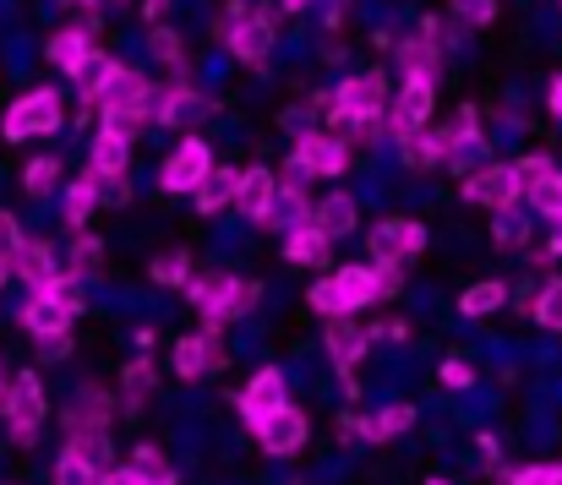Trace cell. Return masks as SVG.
Listing matches in <instances>:
<instances>
[{
  "instance_id": "cell-1",
  "label": "cell",
  "mask_w": 562,
  "mask_h": 485,
  "mask_svg": "<svg viewBox=\"0 0 562 485\" xmlns=\"http://www.w3.org/2000/svg\"><path fill=\"white\" fill-rule=\"evenodd\" d=\"M187 301H191V312L202 317V327H229V323H240V317H251V312H257L262 284H257V279H240V273L213 268V273H191L187 279Z\"/></svg>"
},
{
  "instance_id": "cell-2",
  "label": "cell",
  "mask_w": 562,
  "mask_h": 485,
  "mask_svg": "<svg viewBox=\"0 0 562 485\" xmlns=\"http://www.w3.org/2000/svg\"><path fill=\"white\" fill-rule=\"evenodd\" d=\"M213 38L229 49V60H240V66L262 71V66H268V55H273V44H279V22H273V11H268V5L229 0V5L218 11V22H213Z\"/></svg>"
},
{
  "instance_id": "cell-3",
  "label": "cell",
  "mask_w": 562,
  "mask_h": 485,
  "mask_svg": "<svg viewBox=\"0 0 562 485\" xmlns=\"http://www.w3.org/2000/svg\"><path fill=\"white\" fill-rule=\"evenodd\" d=\"M306 306L317 312V317H361V312H372L376 306V268L372 262H345V268H334V273H323L312 290H306Z\"/></svg>"
},
{
  "instance_id": "cell-4",
  "label": "cell",
  "mask_w": 562,
  "mask_h": 485,
  "mask_svg": "<svg viewBox=\"0 0 562 485\" xmlns=\"http://www.w3.org/2000/svg\"><path fill=\"white\" fill-rule=\"evenodd\" d=\"M110 420H115V398L104 387H82V398L66 409V448L93 459L99 470H110Z\"/></svg>"
},
{
  "instance_id": "cell-5",
  "label": "cell",
  "mask_w": 562,
  "mask_h": 485,
  "mask_svg": "<svg viewBox=\"0 0 562 485\" xmlns=\"http://www.w3.org/2000/svg\"><path fill=\"white\" fill-rule=\"evenodd\" d=\"M60 126H66L60 88H27L22 99H11V110L0 121V137L5 143H27V137H55Z\"/></svg>"
},
{
  "instance_id": "cell-6",
  "label": "cell",
  "mask_w": 562,
  "mask_h": 485,
  "mask_svg": "<svg viewBox=\"0 0 562 485\" xmlns=\"http://www.w3.org/2000/svg\"><path fill=\"white\" fill-rule=\"evenodd\" d=\"M154 93H159V82L143 71V66H126V60H115V71H110V82H104V93H99V121H110V115H137V121H148L154 126Z\"/></svg>"
},
{
  "instance_id": "cell-7",
  "label": "cell",
  "mask_w": 562,
  "mask_h": 485,
  "mask_svg": "<svg viewBox=\"0 0 562 485\" xmlns=\"http://www.w3.org/2000/svg\"><path fill=\"white\" fill-rule=\"evenodd\" d=\"M290 159L306 169V180H339V174H350V159H356V148H350V137H345V132L312 126V132H301V137H295Z\"/></svg>"
},
{
  "instance_id": "cell-8",
  "label": "cell",
  "mask_w": 562,
  "mask_h": 485,
  "mask_svg": "<svg viewBox=\"0 0 562 485\" xmlns=\"http://www.w3.org/2000/svg\"><path fill=\"white\" fill-rule=\"evenodd\" d=\"M213 148H207V137H196V132H181V143L159 159V191L165 196H191L202 180H207V169H213Z\"/></svg>"
},
{
  "instance_id": "cell-9",
  "label": "cell",
  "mask_w": 562,
  "mask_h": 485,
  "mask_svg": "<svg viewBox=\"0 0 562 485\" xmlns=\"http://www.w3.org/2000/svg\"><path fill=\"white\" fill-rule=\"evenodd\" d=\"M459 196H464L470 207L508 213V207H519V202H525V185H519L514 163H475V169H464V180H459Z\"/></svg>"
},
{
  "instance_id": "cell-10",
  "label": "cell",
  "mask_w": 562,
  "mask_h": 485,
  "mask_svg": "<svg viewBox=\"0 0 562 485\" xmlns=\"http://www.w3.org/2000/svg\"><path fill=\"white\" fill-rule=\"evenodd\" d=\"M213 110H218V104H213L191 77H176V82H165V88L154 93V126H159V132H191V126H202Z\"/></svg>"
},
{
  "instance_id": "cell-11",
  "label": "cell",
  "mask_w": 562,
  "mask_h": 485,
  "mask_svg": "<svg viewBox=\"0 0 562 485\" xmlns=\"http://www.w3.org/2000/svg\"><path fill=\"white\" fill-rule=\"evenodd\" d=\"M229 360V343H224V327H196V332H181L176 349H170V371L181 382H202L213 371H224Z\"/></svg>"
},
{
  "instance_id": "cell-12",
  "label": "cell",
  "mask_w": 562,
  "mask_h": 485,
  "mask_svg": "<svg viewBox=\"0 0 562 485\" xmlns=\"http://www.w3.org/2000/svg\"><path fill=\"white\" fill-rule=\"evenodd\" d=\"M44 415H49L44 376H38V371H16V376H11V409H5L11 442H16V448H33V442H38V426H44Z\"/></svg>"
},
{
  "instance_id": "cell-13",
  "label": "cell",
  "mask_w": 562,
  "mask_h": 485,
  "mask_svg": "<svg viewBox=\"0 0 562 485\" xmlns=\"http://www.w3.org/2000/svg\"><path fill=\"white\" fill-rule=\"evenodd\" d=\"M251 437H257V448H262L268 459H295V453L306 448V437H312V420H306V409L279 404V409H268L262 420H251Z\"/></svg>"
},
{
  "instance_id": "cell-14",
  "label": "cell",
  "mask_w": 562,
  "mask_h": 485,
  "mask_svg": "<svg viewBox=\"0 0 562 485\" xmlns=\"http://www.w3.org/2000/svg\"><path fill=\"white\" fill-rule=\"evenodd\" d=\"M426 240H431V229L420 218H376L372 229H367L372 262H409V257L426 251Z\"/></svg>"
},
{
  "instance_id": "cell-15",
  "label": "cell",
  "mask_w": 562,
  "mask_h": 485,
  "mask_svg": "<svg viewBox=\"0 0 562 485\" xmlns=\"http://www.w3.org/2000/svg\"><path fill=\"white\" fill-rule=\"evenodd\" d=\"M431 115H437V88L398 82L393 99H387V137H393V143H398V137H415V132L431 126Z\"/></svg>"
},
{
  "instance_id": "cell-16",
  "label": "cell",
  "mask_w": 562,
  "mask_h": 485,
  "mask_svg": "<svg viewBox=\"0 0 562 485\" xmlns=\"http://www.w3.org/2000/svg\"><path fill=\"white\" fill-rule=\"evenodd\" d=\"M284 393H290V376H284V365H257V371L246 376V387L235 393V409H240V420L251 426V420H262L268 409L290 404Z\"/></svg>"
},
{
  "instance_id": "cell-17",
  "label": "cell",
  "mask_w": 562,
  "mask_h": 485,
  "mask_svg": "<svg viewBox=\"0 0 562 485\" xmlns=\"http://www.w3.org/2000/svg\"><path fill=\"white\" fill-rule=\"evenodd\" d=\"M273 191H279V174H273V169H262V163H251V169H240V185H235L229 213H240L246 224H262V218H268V207H273Z\"/></svg>"
},
{
  "instance_id": "cell-18",
  "label": "cell",
  "mask_w": 562,
  "mask_h": 485,
  "mask_svg": "<svg viewBox=\"0 0 562 485\" xmlns=\"http://www.w3.org/2000/svg\"><path fill=\"white\" fill-rule=\"evenodd\" d=\"M284 262H290V268H312V273H323V268L334 262V235L317 229L312 218L295 224V229H284Z\"/></svg>"
},
{
  "instance_id": "cell-19",
  "label": "cell",
  "mask_w": 562,
  "mask_h": 485,
  "mask_svg": "<svg viewBox=\"0 0 562 485\" xmlns=\"http://www.w3.org/2000/svg\"><path fill=\"white\" fill-rule=\"evenodd\" d=\"M11 273H16L27 290H38V284H49V279L60 273V257H55V246H49V240L22 235V240H16V251H11Z\"/></svg>"
},
{
  "instance_id": "cell-20",
  "label": "cell",
  "mask_w": 562,
  "mask_h": 485,
  "mask_svg": "<svg viewBox=\"0 0 562 485\" xmlns=\"http://www.w3.org/2000/svg\"><path fill=\"white\" fill-rule=\"evenodd\" d=\"M323 349H328L334 371H356L367 360L372 338H367V327H356V317H334V323L323 327Z\"/></svg>"
},
{
  "instance_id": "cell-21",
  "label": "cell",
  "mask_w": 562,
  "mask_h": 485,
  "mask_svg": "<svg viewBox=\"0 0 562 485\" xmlns=\"http://www.w3.org/2000/svg\"><path fill=\"white\" fill-rule=\"evenodd\" d=\"M93 49H99V44H93V33L71 22V27H55V33H49V44H44V60H49L55 71L77 77V71L88 66V55H93Z\"/></svg>"
},
{
  "instance_id": "cell-22",
  "label": "cell",
  "mask_w": 562,
  "mask_h": 485,
  "mask_svg": "<svg viewBox=\"0 0 562 485\" xmlns=\"http://www.w3.org/2000/svg\"><path fill=\"white\" fill-rule=\"evenodd\" d=\"M393 55H398V82H420V88H437L442 82V49L426 44L420 33L409 44H398Z\"/></svg>"
},
{
  "instance_id": "cell-23",
  "label": "cell",
  "mask_w": 562,
  "mask_h": 485,
  "mask_svg": "<svg viewBox=\"0 0 562 485\" xmlns=\"http://www.w3.org/2000/svg\"><path fill=\"white\" fill-rule=\"evenodd\" d=\"M154 393H159V365H154V354H148V349H137V354L121 365V409H126V415H137Z\"/></svg>"
},
{
  "instance_id": "cell-24",
  "label": "cell",
  "mask_w": 562,
  "mask_h": 485,
  "mask_svg": "<svg viewBox=\"0 0 562 485\" xmlns=\"http://www.w3.org/2000/svg\"><path fill=\"white\" fill-rule=\"evenodd\" d=\"M235 185H240V169H235V163H213V169H207V180L191 191V202H196V218L229 213V202H235Z\"/></svg>"
},
{
  "instance_id": "cell-25",
  "label": "cell",
  "mask_w": 562,
  "mask_h": 485,
  "mask_svg": "<svg viewBox=\"0 0 562 485\" xmlns=\"http://www.w3.org/2000/svg\"><path fill=\"white\" fill-rule=\"evenodd\" d=\"M404 431H415V404H382L372 415H361V426H356V437L361 442H398Z\"/></svg>"
},
{
  "instance_id": "cell-26",
  "label": "cell",
  "mask_w": 562,
  "mask_h": 485,
  "mask_svg": "<svg viewBox=\"0 0 562 485\" xmlns=\"http://www.w3.org/2000/svg\"><path fill=\"white\" fill-rule=\"evenodd\" d=\"M312 224H317V229H328L334 240H345V235H356L361 207H356V196H350V191H328V196H317V202H312Z\"/></svg>"
},
{
  "instance_id": "cell-27",
  "label": "cell",
  "mask_w": 562,
  "mask_h": 485,
  "mask_svg": "<svg viewBox=\"0 0 562 485\" xmlns=\"http://www.w3.org/2000/svg\"><path fill=\"white\" fill-rule=\"evenodd\" d=\"M393 148H398V163H404L409 174H426V169L448 163V143H442L437 126H426V132H415V137H398Z\"/></svg>"
},
{
  "instance_id": "cell-28",
  "label": "cell",
  "mask_w": 562,
  "mask_h": 485,
  "mask_svg": "<svg viewBox=\"0 0 562 485\" xmlns=\"http://www.w3.org/2000/svg\"><path fill=\"white\" fill-rule=\"evenodd\" d=\"M71 323H77V317H71L66 306H55L44 290H33L27 306H22V327H27L33 338H60V332H71Z\"/></svg>"
},
{
  "instance_id": "cell-29",
  "label": "cell",
  "mask_w": 562,
  "mask_h": 485,
  "mask_svg": "<svg viewBox=\"0 0 562 485\" xmlns=\"http://www.w3.org/2000/svg\"><path fill=\"white\" fill-rule=\"evenodd\" d=\"M88 169H93L99 180L126 174V169H132V143L115 137V132H93V143H88Z\"/></svg>"
},
{
  "instance_id": "cell-30",
  "label": "cell",
  "mask_w": 562,
  "mask_h": 485,
  "mask_svg": "<svg viewBox=\"0 0 562 485\" xmlns=\"http://www.w3.org/2000/svg\"><path fill=\"white\" fill-rule=\"evenodd\" d=\"M99 213V174L88 169V174H77L71 185H66V202H60V218H66V229L77 235V229H88V218Z\"/></svg>"
},
{
  "instance_id": "cell-31",
  "label": "cell",
  "mask_w": 562,
  "mask_h": 485,
  "mask_svg": "<svg viewBox=\"0 0 562 485\" xmlns=\"http://www.w3.org/2000/svg\"><path fill=\"white\" fill-rule=\"evenodd\" d=\"M148 55L170 71V77H191V55H187V38L170 27V22H159V27H148Z\"/></svg>"
},
{
  "instance_id": "cell-32",
  "label": "cell",
  "mask_w": 562,
  "mask_h": 485,
  "mask_svg": "<svg viewBox=\"0 0 562 485\" xmlns=\"http://www.w3.org/2000/svg\"><path fill=\"white\" fill-rule=\"evenodd\" d=\"M514 301V290L503 284V279H481V284H470L464 295H459V317H492V312H503Z\"/></svg>"
},
{
  "instance_id": "cell-33",
  "label": "cell",
  "mask_w": 562,
  "mask_h": 485,
  "mask_svg": "<svg viewBox=\"0 0 562 485\" xmlns=\"http://www.w3.org/2000/svg\"><path fill=\"white\" fill-rule=\"evenodd\" d=\"M132 470H137V481L143 485H181V475H176V464L154 448V442H137L132 448V459H126Z\"/></svg>"
},
{
  "instance_id": "cell-34",
  "label": "cell",
  "mask_w": 562,
  "mask_h": 485,
  "mask_svg": "<svg viewBox=\"0 0 562 485\" xmlns=\"http://www.w3.org/2000/svg\"><path fill=\"white\" fill-rule=\"evenodd\" d=\"M525 207H530L536 218L558 224V218H562V169H552V174H541L536 185H525Z\"/></svg>"
},
{
  "instance_id": "cell-35",
  "label": "cell",
  "mask_w": 562,
  "mask_h": 485,
  "mask_svg": "<svg viewBox=\"0 0 562 485\" xmlns=\"http://www.w3.org/2000/svg\"><path fill=\"white\" fill-rule=\"evenodd\" d=\"M530 323L547 327V332H562V273H552V279H541V284H536Z\"/></svg>"
},
{
  "instance_id": "cell-36",
  "label": "cell",
  "mask_w": 562,
  "mask_h": 485,
  "mask_svg": "<svg viewBox=\"0 0 562 485\" xmlns=\"http://www.w3.org/2000/svg\"><path fill=\"white\" fill-rule=\"evenodd\" d=\"M148 279H154L159 290H187L191 257L187 251H159V257H154V268H148Z\"/></svg>"
},
{
  "instance_id": "cell-37",
  "label": "cell",
  "mask_w": 562,
  "mask_h": 485,
  "mask_svg": "<svg viewBox=\"0 0 562 485\" xmlns=\"http://www.w3.org/2000/svg\"><path fill=\"white\" fill-rule=\"evenodd\" d=\"M38 290H44L55 306H66L71 317H82V312H88V290H82V279H77V273H55V279H49V284H38Z\"/></svg>"
},
{
  "instance_id": "cell-38",
  "label": "cell",
  "mask_w": 562,
  "mask_h": 485,
  "mask_svg": "<svg viewBox=\"0 0 562 485\" xmlns=\"http://www.w3.org/2000/svg\"><path fill=\"white\" fill-rule=\"evenodd\" d=\"M66 262H71L66 273H93V268L104 262V240H99L93 229H77V235H71V251H66Z\"/></svg>"
},
{
  "instance_id": "cell-39",
  "label": "cell",
  "mask_w": 562,
  "mask_h": 485,
  "mask_svg": "<svg viewBox=\"0 0 562 485\" xmlns=\"http://www.w3.org/2000/svg\"><path fill=\"white\" fill-rule=\"evenodd\" d=\"M55 185H60V159H49V154H44V159H27V169H22V191H27L33 202L49 196Z\"/></svg>"
},
{
  "instance_id": "cell-40",
  "label": "cell",
  "mask_w": 562,
  "mask_h": 485,
  "mask_svg": "<svg viewBox=\"0 0 562 485\" xmlns=\"http://www.w3.org/2000/svg\"><path fill=\"white\" fill-rule=\"evenodd\" d=\"M525 240H530V224L519 218V207H508V213L492 218V246H497V251H519Z\"/></svg>"
},
{
  "instance_id": "cell-41",
  "label": "cell",
  "mask_w": 562,
  "mask_h": 485,
  "mask_svg": "<svg viewBox=\"0 0 562 485\" xmlns=\"http://www.w3.org/2000/svg\"><path fill=\"white\" fill-rule=\"evenodd\" d=\"M55 485H99V464L66 448V453L55 459Z\"/></svg>"
},
{
  "instance_id": "cell-42",
  "label": "cell",
  "mask_w": 562,
  "mask_h": 485,
  "mask_svg": "<svg viewBox=\"0 0 562 485\" xmlns=\"http://www.w3.org/2000/svg\"><path fill=\"white\" fill-rule=\"evenodd\" d=\"M448 11H453L459 27H492L497 11H503V0H448Z\"/></svg>"
},
{
  "instance_id": "cell-43",
  "label": "cell",
  "mask_w": 562,
  "mask_h": 485,
  "mask_svg": "<svg viewBox=\"0 0 562 485\" xmlns=\"http://www.w3.org/2000/svg\"><path fill=\"white\" fill-rule=\"evenodd\" d=\"M437 382H442L448 393H470V387H475V365H470L464 354H448V360L437 365Z\"/></svg>"
},
{
  "instance_id": "cell-44",
  "label": "cell",
  "mask_w": 562,
  "mask_h": 485,
  "mask_svg": "<svg viewBox=\"0 0 562 485\" xmlns=\"http://www.w3.org/2000/svg\"><path fill=\"white\" fill-rule=\"evenodd\" d=\"M497 481L503 485H562V464H525V470H508Z\"/></svg>"
},
{
  "instance_id": "cell-45",
  "label": "cell",
  "mask_w": 562,
  "mask_h": 485,
  "mask_svg": "<svg viewBox=\"0 0 562 485\" xmlns=\"http://www.w3.org/2000/svg\"><path fill=\"white\" fill-rule=\"evenodd\" d=\"M552 169H558V159H552V154H541V148H536V154H525V159H514L519 185H536V180H541V174H552Z\"/></svg>"
},
{
  "instance_id": "cell-46",
  "label": "cell",
  "mask_w": 562,
  "mask_h": 485,
  "mask_svg": "<svg viewBox=\"0 0 562 485\" xmlns=\"http://www.w3.org/2000/svg\"><path fill=\"white\" fill-rule=\"evenodd\" d=\"M376 268V301H393L404 290V262H372Z\"/></svg>"
},
{
  "instance_id": "cell-47",
  "label": "cell",
  "mask_w": 562,
  "mask_h": 485,
  "mask_svg": "<svg viewBox=\"0 0 562 485\" xmlns=\"http://www.w3.org/2000/svg\"><path fill=\"white\" fill-rule=\"evenodd\" d=\"M60 5H71V11H77V27H88V33L99 38V27H104V0H60Z\"/></svg>"
},
{
  "instance_id": "cell-48",
  "label": "cell",
  "mask_w": 562,
  "mask_h": 485,
  "mask_svg": "<svg viewBox=\"0 0 562 485\" xmlns=\"http://www.w3.org/2000/svg\"><path fill=\"white\" fill-rule=\"evenodd\" d=\"M16 240H22L16 218H11V213H0V262H5V268H11V251H16Z\"/></svg>"
},
{
  "instance_id": "cell-49",
  "label": "cell",
  "mask_w": 562,
  "mask_h": 485,
  "mask_svg": "<svg viewBox=\"0 0 562 485\" xmlns=\"http://www.w3.org/2000/svg\"><path fill=\"white\" fill-rule=\"evenodd\" d=\"M99 485H143V481H137L132 464H110V470H99Z\"/></svg>"
},
{
  "instance_id": "cell-50",
  "label": "cell",
  "mask_w": 562,
  "mask_h": 485,
  "mask_svg": "<svg viewBox=\"0 0 562 485\" xmlns=\"http://www.w3.org/2000/svg\"><path fill=\"white\" fill-rule=\"evenodd\" d=\"M345 16H350V0H328V11H323V27H328V33H339V27H345Z\"/></svg>"
},
{
  "instance_id": "cell-51",
  "label": "cell",
  "mask_w": 562,
  "mask_h": 485,
  "mask_svg": "<svg viewBox=\"0 0 562 485\" xmlns=\"http://www.w3.org/2000/svg\"><path fill=\"white\" fill-rule=\"evenodd\" d=\"M170 5H176V0H143V22H148V27L170 22Z\"/></svg>"
},
{
  "instance_id": "cell-52",
  "label": "cell",
  "mask_w": 562,
  "mask_h": 485,
  "mask_svg": "<svg viewBox=\"0 0 562 485\" xmlns=\"http://www.w3.org/2000/svg\"><path fill=\"white\" fill-rule=\"evenodd\" d=\"M547 115H552V121H562V71L547 82Z\"/></svg>"
},
{
  "instance_id": "cell-53",
  "label": "cell",
  "mask_w": 562,
  "mask_h": 485,
  "mask_svg": "<svg viewBox=\"0 0 562 485\" xmlns=\"http://www.w3.org/2000/svg\"><path fill=\"white\" fill-rule=\"evenodd\" d=\"M475 448H481L486 470H497V437H486V431H481V437H475Z\"/></svg>"
},
{
  "instance_id": "cell-54",
  "label": "cell",
  "mask_w": 562,
  "mask_h": 485,
  "mask_svg": "<svg viewBox=\"0 0 562 485\" xmlns=\"http://www.w3.org/2000/svg\"><path fill=\"white\" fill-rule=\"evenodd\" d=\"M541 257H547V262H558L562 257V218L552 224V235H547V251H541Z\"/></svg>"
},
{
  "instance_id": "cell-55",
  "label": "cell",
  "mask_w": 562,
  "mask_h": 485,
  "mask_svg": "<svg viewBox=\"0 0 562 485\" xmlns=\"http://www.w3.org/2000/svg\"><path fill=\"white\" fill-rule=\"evenodd\" d=\"M372 44H376V49H382V55H387V49H398V38H393L387 27H376V33H372Z\"/></svg>"
},
{
  "instance_id": "cell-56",
  "label": "cell",
  "mask_w": 562,
  "mask_h": 485,
  "mask_svg": "<svg viewBox=\"0 0 562 485\" xmlns=\"http://www.w3.org/2000/svg\"><path fill=\"white\" fill-rule=\"evenodd\" d=\"M279 5H284V11H290V16H301V11H312V5H317V0H279Z\"/></svg>"
},
{
  "instance_id": "cell-57",
  "label": "cell",
  "mask_w": 562,
  "mask_h": 485,
  "mask_svg": "<svg viewBox=\"0 0 562 485\" xmlns=\"http://www.w3.org/2000/svg\"><path fill=\"white\" fill-rule=\"evenodd\" d=\"M5 409H11V382L0 376V415H5Z\"/></svg>"
},
{
  "instance_id": "cell-58",
  "label": "cell",
  "mask_w": 562,
  "mask_h": 485,
  "mask_svg": "<svg viewBox=\"0 0 562 485\" xmlns=\"http://www.w3.org/2000/svg\"><path fill=\"white\" fill-rule=\"evenodd\" d=\"M126 5H132V0H104V11H126Z\"/></svg>"
},
{
  "instance_id": "cell-59",
  "label": "cell",
  "mask_w": 562,
  "mask_h": 485,
  "mask_svg": "<svg viewBox=\"0 0 562 485\" xmlns=\"http://www.w3.org/2000/svg\"><path fill=\"white\" fill-rule=\"evenodd\" d=\"M5 279H11V268H5V262H0V284H5Z\"/></svg>"
},
{
  "instance_id": "cell-60",
  "label": "cell",
  "mask_w": 562,
  "mask_h": 485,
  "mask_svg": "<svg viewBox=\"0 0 562 485\" xmlns=\"http://www.w3.org/2000/svg\"><path fill=\"white\" fill-rule=\"evenodd\" d=\"M426 485H453V481H426Z\"/></svg>"
},
{
  "instance_id": "cell-61",
  "label": "cell",
  "mask_w": 562,
  "mask_h": 485,
  "mask_svg": "<svg viewBox=\"0 0 562 485\" xmlns=\"http://www.w3.org/2000/svg\"><path fill=\"white\" fill-rule=\"evenodd\" d=\"M558 11H562V0H558Z\"/></svg>"
}]
</instances>
